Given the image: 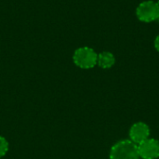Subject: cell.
<instances>
[{
    "label": "cell",
    "instance_id": "obj_3",
    "mask_svg": "<svg viewBox=\"0 0 159 159\" xmlns=\"http://www.w3.org/2000/svg\"><path fill=\"white\" fill-rule=\"evenodd\" d=\"M136 15L138 19L143 22L159 21V6L157 2L152 0L142 2L136 9Z\"/></svg>",
    "mask_w": 159,
    "mask_h": 159
},
{
    "label": "cell",
    "instance_id": "obj_4",
    "mask_svg": "<svg viewBox=\"0 0 159 159\" xmlns=\"http://www.w3.org/2000/svg\"><path fill=\"white\" fill-rule=\"evenodd\" d=\"M138 153L140 158L157 159L159 157V141L148 138L144 142L138 144Z\"/></svg>",
    "mask_w": 159,
    "mask_h": 159
},
{
    "label": "cell",
    "instance_id": "obj_2",
    "mask_svg": "<svg viewBox=\"0 0 159 159\" xmlns=\"http://www.w3.org/2000/svg\"><path fill=\"white\" fill-rule=\"evenodd\" d=\"M73 60L75 64L79 68L91 69L97 64L98 54L91 48L82 47L75 51Z\"/></svg>",
    "mask_w": 159,
    "mask_h": 159
},
{
    "label": "cell",
    "instance_id": "obj_7",
    "mask_svg": "<svg viewBox=\"0 0 159 159\" xmlns=\"http://www.w3.org/2000/svg\"><path fill=\"white\" fill-rule=\"evenodd\" d=\"M7 151H8L7 141L4 137L0 136V158L3 157L7 153Z\"/></svg>",
    "mask_w": 159,
    "mask_h": 159
},
{
    "label": "cell",
    "instance_id": "obj_1",
    "mask_svg": "<svg viewBox=\"0 0 159 159\" xmlns=\"http://www.w3.org/2000/svg\"><path fill=\"white\" fill-rule=\"evenodd\" d=\"M110 159H140L138 145L130 140H122L116 143L109 154Z\"/></svg>",
    "mask_w": 159,
    "mask_h": 159
},
{
    "label": "cell",
    "instance_id": "obj_9",
    "mask_svg": "<svg viewBox=\"0 0 159 159\" xmlns=\"http://www.w3.org/2000/svg\"><path fill=\"white\" fill-rule=\"evenodd\" d=\"M157 4H158V6H159V0H157Z\"/></svg>",
    "mask_w": 159,
    "mask_h": 159
},
{
    "label": "cell",
    "instance_id": "obj_6",
    "mask_svg": "<svg viewBox=\"0 0 159 159\" xmlns=\"http://www.w3.org/2000/svg\"><path fill=\"white\" fill-rule=\"evenodd\" d=\"M116 63V57L110 51H102L98 54L97 64L102 69H109Z\"/></svg>",
    "mask_w": 159,
    "mask_h": 159
},
{
    "label": "cell",
    "instance_id": "obj_8",
    "mask_svg": "<svg viewBox=\"0 0 159 159\" xmlns=\"http://www.w3.org/2000/svg\"><path fill=\"white\" fill-rule=\"evenodd\" d=\"M155 48H156V49L159 52V34L156 37V39H155Z\"/></svg>",
    "mask_w": 159,
    "mask_h": 159
},
{
    "label": "cell",
    "instance_id": "obj_5",
    "mask_svg": "<svg viewBox=\"0 0 159 159\" xmlns=\"http://www.w3.org/2000/svg\"><path fill=\"white\" fill-rule=\"evenodd\" d=\"M150 137V128L144 122L134 123L129 129V140L135 144H140Z\"/></svg>",
    "mask_w": 159,
    "mask_h": 159
}]
</instances>
